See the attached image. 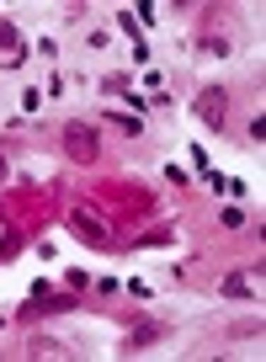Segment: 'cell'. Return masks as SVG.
Segmentation results:
<instances>
[{"label": "cell", "mask_w": 266, "mask_h": 362, "mask_svg": "<svg viewBox=\"0 0 266 362\" xmlns=\"http://www.w3.org/2000/svg\"><path fill=\"white\" fill-rule=\"evenodd\" d=\"M202 96H208V102H202V117H208V123H224V90H202Z\"/></svg>", "instance_id": "obj_3"}, {"label": "cell", "mask_w": 266, "mask_h": 362, "mask_svg": "<svg viewBox=\"0 0 266 362\" xmlns=\"http://www.w3.org/2000/svg\"><path fill=\"white\" fill-rule=\"evenodd\" d=\"M160 336H166V325H155V320H149V325H139V330L128 336V351H139V346H155Z\"/></svg>", "instance_id": "obj_1"}, {"label": "cell", "mask_w": 266, "mask_h": 362, "mask_svg": "<svg viewBox=\"0 0 266 362\" xmlns=\"http://www.w3.org/2000/svg\"><path fill=\"white\" fill-rule=\"evenodd\" d=\"M91 128H69V155H91Z\"/></svg>", "instance_id": "obj_4"}, {"label": "cell", "mask_w": 266, "mask_h": 362, "mask_svg": "<svg viewBox=\"0 0 266 362\" xmlns=\"http://www.w3.org/2000/svg\"><path fill=\"white\" fill-rule=\"evenodd\" d=\"M0 176H6V160H0Z\"/></svg>", "instance_id": "obj_7"}, {"label": "cell", "mask_w": 266, "mask_h": 362, "mask_svg": "<svg viewBox=\"0 0 266 362\" xmlns=\"http://www.w3.org/2000/svg\"><path fill=\"white\" fill-rule=\"evenodd\" d=\"M11 245H16V235H11V229H0V256H6Z\"/></svg>", "instance_id": "obj_6"}, {"label": "cell", "mask_w": 266, "mask_h": 362, "mask_svg": "<svg viewBox=\"0 0 266 362\" xmlns=\"http://www.w3.org/2000/svg\"><path fill=\"white\" fill-rule=\"evenodd\" d=\"M69 229H75L80 240H91V245H101V240H107V229H101L96 218H86V214H75V224H69Z\"/></svg>", "instance_id": "obj_2"}, {"label": "cell", "mask_w": 266, "mask_h": 362, "mask_svg": "<svg viewBox=\"0 0 266 362\" xmlns=\"http://www.w3.org/2000/svg\"><path fill=\"white\" fill-rule=\"evenodd\" d=\"M245 288H250V283H245L240 272H234V277H224V293H229V298H245Z\"/></svg>", "instance_id": "obj_5"}]
</instances>
